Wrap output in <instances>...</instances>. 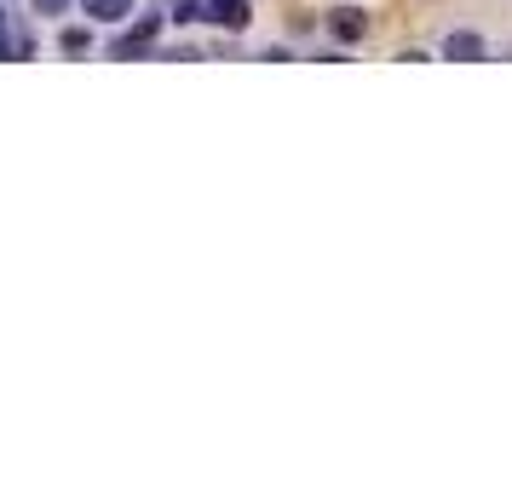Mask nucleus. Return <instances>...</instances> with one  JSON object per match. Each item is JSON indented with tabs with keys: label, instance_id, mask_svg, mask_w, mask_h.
I'll return each mask as SVG.
<instances>
[{
	"label": "nucleus",
	"instance_id": "obj_1",
	"mask_svg": "<svg viewBox=\"0 0 512 495\" xmlns=\"http://www.w3.org/2000/svg\"><path fill=\"white\" fill-rule=\"evenodd\" d=\"M248 18H254L248 0H202V24H213L219 35H242Z\"/></svg>",
	"mask_w": 512,
	"mask_h": 495
},
{
	"label": "nucleus",
	"instance_id": "obj_2",
	"mask_svg": "<svg viewBox=\"0 0 512 495\" xmlns=\"http://www.w3.org/2000/svg\"><path fill=\"white\" fill-rule=\"evenodd\" d=\"M438 52H443V58H455V64H484L489 41L478 35V29H449V35L438 41Z\"/></svg>",
	"mask_w": 512,
	"mask_h": 495
},
{
	"label": "nucleus",
	"instance_id": "obj_3",
	"mask_svg": "<svg viewBox=\"0 0 512 495\" xmlns=\"http://www.w3.org/2000/svg\"><path fill=\"white\" fill-rule=\"evenodd\" d=\"M328 35H334L340 47H357V41L369 35V12H357V6H334V12H328Z\"/></svg>",
	"mask_w": 512,
	"mask_h": 495
},
{
	"label": "nucleus",
	"instance_id": "obj_4",
	"mask_svg": "<svg viewBox=\"0 0 512 495\" xmlns=\"http://www.w3.org/2000/svg\"><path fill=\"white\" fill-rule=\"evenodd\" d=\"M156 29H162V18H150V12H144L127 35H116V47H110V52H116V58H144V52L156 47Z\"/></svg>",
	"mask_w": 512,
	"mask_h": 495
},
{
	"label": "nucleus",
	"instance_id": "obj_5",
	"mask_svg": "<svg viewBox=\"0 0 512 495\" xmlns=\"http://www.w3.org/2000/svg\"><path fill=\"white\" fill-rule=\"evenodd\" d=\"M87 12V24H127L139 12V0H75Z\"/></svg>",
	"mask_w": 512,
	"mask_h": 495
},
{
	"label": "nucleus",
	"instance_id": "obj_6",
	"mask_svg": "<svg viewBox=\"0 0 512 495\" xmlns=\"http://www.w3.org/2000/svg\"><path fill=\"white\" fill-rule=\"evenodd\" d=\"M58 52H64V58H81V52H93V29L70 24L64 35H58Z\"/></svg>",
	"mask_w": 512,
	"mask_h": 495
},
{
	"label": "nucleus",
	"instance_id": "obj_7",
	"mask_svg": "<svg viewBox=\"0 0 512 495\" xmlns=\"http://www.w3.org/2000/svg\"><path fill=\"white\" fill-rule=\"evenodd\" d=\"M167 18L173 24H196L202 18V0H167Z\"/></svg>",
	"mask_w": 512,
	"mask_h": 495
},
{
	"label": "nucleus",
	"instance_id": "obj_8",
	"mask_svg": "<svg viewBox=\"0 0 512 495\" xmlns=\"http://www.w3.org/2000/svg\"><path fill=\"white\" fill-rule=\"evenodd\" d=\"M70 6H75V0H29V12H35L41 24H52V18H64Z\"/></svg>",
	"mask_w": 512,
	"mask_h": 495
},
{
	"label": "nucleus",
	"instance_id": "obj_9",
	"mask_svg": "<svg viewBox=\"0 0 512 495\" xmlns=\"http://www.w3.org/2000/svg\"><path fill=\"white\" fill-rule=\"evenodd\" d=\"M0 29H6V0H0Z\"/></svg>",
	"mask_w": 512,
	"mask_h": 495
}]
</instances>
